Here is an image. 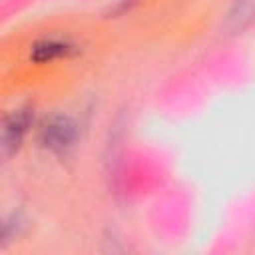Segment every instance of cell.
Wrapping results in <instances>:
<instances>
[{"label":"cell","instance_id":"cell-1","mask_svg":"<svg viewBox=\"0 0 255 255\" xmlns=\"http://www.w3.org/2000/svg\"><path fill=\"white\" fill-rule=\"evenodd\" d=\"M78 137V128L68 116H52L40 129V141L52 151L68 149Z\"/></svg>","mask_w":255,"mask_h":255},{"label":"cell","instance_id":"cell-2","mask_svg":"<svg viewBox=\"0 0 255 255\" xmlns=\"http://www.w3.org/2000/svg\"><path fill=\"white\" fill-rule=\"evenodd\" d=\"M30 122H32L30 108H18L8 116V120L4 122V129H2V147L6 155L18 149L24 133L30 128Z\"/></svg>","mask_w":255,"mask_h":255},{"label":"cell","instance_id":"cell-3","mask_svg":"<svg viewBox=\"0 0 255 255\" xmlns=\"http://www.w3.org/2000/svg\"><path fill=\"white\" fill-rule=\"evenodd\" d=\"M70 52V46L66 42H56V40H46V42H40L34 46L32 50V58L36 62H50L54 58H60V56H66Z\"/></svg>","mask_w":255,"mask_h":255}]
</instances>
